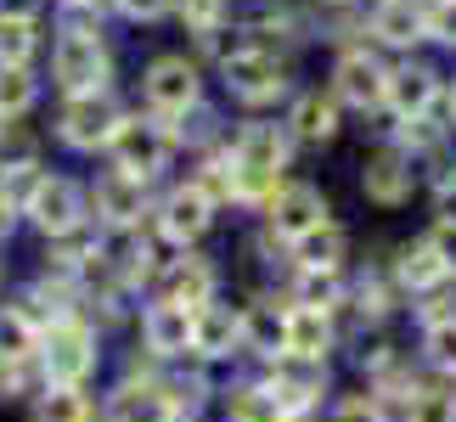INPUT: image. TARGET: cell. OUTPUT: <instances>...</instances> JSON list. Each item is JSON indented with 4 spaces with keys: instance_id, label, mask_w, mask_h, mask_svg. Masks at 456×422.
Listing matches in <instances>:
<instances>
[{
    "instance_id": "cell-1",
    "label": "cell",
    "mask_w": 456,
    "mask_h": 422,
    "mask_svg": "<svg viewBox=\"0 0 456 422\" xmlns=\"http://www.w3.org/2000/svg\"><path fill=\"white\" fill-rule=\"evenodd\" d=\"M282 164H288V135L276 125H248L232 147L237 198H276L282 191Z\"/></svg>"
},
{
    "instance_id": "cell-2",
    "label": "cell",
    "mask_w": 456,
    "mask_h": 422,
    "mask_svg": "<svg viewBox=\"0 0 456 422\" xmlns=\"http://www.w3.org/2000/svg\"><path fill=\"white\" fill-rule=\"evenodd\" d=\"M169 147H175V135H169L164 118H125L113 135V164L130 181H152L169 164Z\"/></svg>"
},
{
    "instance_id": "cell-3",
    "label": "cell",
    "mask_w": 456,
    "mask_h": 422,
    "mask_svg": "<svg viewBox=\"0 0 456 422\" xmlns=\"http://www.w3.org/2000/svg\"><path fill=\"white\" fill-rule=\"evenodd\" d=\"M51 68H57V85L68 91V101L74 96H102V85H108V51H102V40L85 34V28L62 34Z\"/></svg>"
},
{
    "instance_id": "cell-4",
    "label": "cell",
    "mask_w": 456,
    "mask_h": 422,
    "mask_svg": "<svg viewBox=\"0 0 456 422\" xmlns=\"http://www.w3.org/2000/svg\"><path fill=\"white\" fill-rule=\"evenodd\" d=\"M96 366V338L91 327L79 321H57L45 332V377L57 383V389H74V383Z\"/></svg>"
},
{
    "instance_id": "cell-5",
    "label": "cell",
    "mask_w": 456,
    "mask_h": 422,
    "mask_svg": "<svg viewBox=\"0 0 456 422\" xmlns=\"http://www.w3.org/2000/svg\"><path fill=\"white\" fill-rule=\"evenodd\" d=\"M118 108L108 96H74L62 108V141L68 147H79V152H96V147H113V135H118Z\"/></svg>"
},
{
    "instance_id": "cell-6",
    "label": "cell",
    "mask_w": 456,
    "mask_h": 422,
    "mask_svg": "<svg viewBox=\"0 0 456 422\" xmlns=\"http://www.w3.org/2000/svg\"><path fill=\"white\" fill-rule=\"evenodd\" d=\"M23 215L51 237H68V231H79V220H85V198H79L74 181H34Z\"/></svg>"
},
{
    "instance_id": "cell-7",
    "label": "cell",
    "mask_w": 456,
    "mask_h": 422,
    "mask_svg": "<svg viewBox=\"0 0 456 422\" xmlns=\"http://www.w3.org/2000/svg\"><path fill=\"white\" fill-rule=\"evenodd\" d=\"M191 101H198V68L186 57H158L147 68V108L158 118H181Z\"/></svg>"
},
{
    "instance_id": "cell-8",
    "label": "cell",
    "mask_w": 456,
    "mask_h": 422,
    "mask_svg": "<svg viewBox=\"0 0 456 422\" xmlns=\"http://www.w3.org/2000/svg\"><path fill=\"white\" fill-rule=\"evenodd\" d=\"M271 225H276V237L305 242L310 231H322V225H327V198L315 186H282L271 198Z\"/></svg>"
},
{
    "instance_id": "cell-9",
    "label": "cell",
    "mask_w": 456,
    "mask_h": 422,
    "mask_svg": "<svg viewBox=\"0 0 456 422\" xmlns=\"http://www.w3.org/2000/svg\"><path fill=\"white\" fill-rule=\"evenodd\" d=\"M338 96L349 101V108H383L389 101V68H383L372 51H349V57H338Z\"/></svg>"
},
{
    "instance_id": "cell-10",
    "label": "cell",
    "mask_w": 456,
    "mask_h": 422,
    "mask_svg": "<svg viewBox=\"0 0 456 422\" xmlns=\"http://www.w3.org/2000/svg\"><path fill=\"white\" fill-rule=\"evenodd\" d=\"M225 85H232V96H242V101H271V96H282L288 68L276 62L271 51H242V57L225 62Z\"/></svg>"
},
{
    "instance_id": "cell-11",
    "label": "cell",
    "mask_w": 456,
    "mask_h": 422,
    "mask_svg": "<svg viewBox=\"0 0 456 422\" xmlns=\"http://www.w3.org/2000/svg\"><path fill=\"white\" fill-rule=\"evenodd\" d=\"M191 332H198V310H181V304H169V298L142 315V338H147L152 355H186Z\"/></svg>"
},
{
    "instance_id": "cell-12",
    "label": "cell",
    "mask_w": 456,
    "mask_h": 422,
    "mask_svg": "<svg viewBox=\"0 0 456 422\" xmlns=\"http://www.w3.org/2000/svg\"><path fill=\"white\" fill-rule=\"evenodd\" d=\"M208 220H215V203H208L198 186H175L164 198V215H158L169 242H198L208 231Z\"/></svg>"
},
{
    "instance_id": "cell-13",
    "label": "cell",
    "mask_w": 456,
    "mask_h": 422,
    "mask_svg": "<svg viewBox=\"0 0 456 422\" xmlns=\"http://www.w3.org/2000/svg\"><path fill=\"white\" fill-rule=\"evenodd\" d=\"M332 349V321H327V310H288V344H282V355L288 361H322Z\"/></svg>"
},
{
    "instance_id": "cell-14",
    "label": "cell",
    "mask_w": 456,
    "mask_h": 422,
    "mask_svg": "<svg viewBox=\"0 0 456 422\" xmlns=\"http://www.w3.org/2000/svg\"><path fill=\"white\" fill-rule=\"evenodd\" d=\"M434 96H440V79L428 74V68H400V74H389V108L406 118H428Z\"/></svg>"
},
{
    "instance_id": "cell-15",
    "label": "cell",
    "mask_w": 456,
    "mask_h": 422,
    "mask_svg": "<svg viewBox=\"0 0 456 422\" xmlns=\"http://www.w3.org/2000/svg\"><path fill=\"white\" fill-rule=\"evenodd\" d=\"M361 186H366V198H372V203L395 208V203H406V191H411V164L400 152H378L372 164H366Z\"/></svg>"
},
{
    "instance_id": "cell-16",
    "label": "cell",
    "mask_w": 456,
    "mask_h": 422,
    "mask_svg": "<svg viewBox=\"0 0 456 422\" xmlns=\"http://www.w3.org/2000/svg\"><path fill=\"white\" fill-rule=\"evenodd\" d=\"M242 338H248V332H242V315L220 310V304L198 310V332H191V349H198V355L220 361V355H232V349H237Z\"/></svg>"
},
{
    "instance_id": "cell-17",
    "label": "cell",
    "mask_w": 456,
    "mask_h": 422,
    "mask_svg": "<svg viewBox=\"0 0 456 422\" xmlns=\"http://www.w3.org/2000/svg\"><path fill=\"white\" fill-rule=\"evenodd\" d=\"M372 34L389 40V45H411V40L428 34V12L417 6V0H383L378 17H372Z\"/></svg>"
},
{
    "instance_id": "cell-18",
    "label": "cell",
    "mask_w": 456,
    "mask_h": 422,
    "mask_svg": "<svg viewBox=\"0 0 456 422\" xmlns=\"http://www.w3.org/2000/svg\"><path fill=\"white\" fill-rule=\"evenodd\" d=\"M142 186L147 181H130V174H108V181H96V215L108 225H135V215H142Z\"/></svg>"
},
{
    "instance_id": "cell-19",
    "label": "cell",
    "mask_w": 456,
    "mask_h": 422,
    "mask_svg": "<svg viewBox=\"0 0 456 422\" xmlns=\"http://www.w3.org/2000/svg\"><path fill=\"white\" fill-rule=\"evenodd\" d=\"M208 293H215V271H208L203 259H181L164 281V298L181 304V310H208Z\"/></svg>"
},
{
    "instance_id": "cell-20",
    "label": "cell",
    "mask_w": 456,
    "mask_h": 422,
    "mask_svg": "<svg viewBox=\"0 0 456 422\" xmlns=\"http://www.w3.org/2000/svg\"><path fill=\"white\" fill-rule=\"evenodd\" d=\"M113 422H175V400L164 389H152V383H130L113 400Z\"/></svg>"
},
{
    "instance_id": "cell-21",
    "label": "cell",
    "mask_w": 456,
    "mask_h": 422,
    "mask_svg": "<svg viewBox=\"0 0 456 422\" xmlns=\"http://www.w3.org/2000/svg\"><path fill=\"white\" fill-rule=\"evenodd\" d=\"M338 130V108H332L327 96H299V108H293V135L299 141H332Z\"/></svg>"
},
{
    "instance_id": "cell-22",
    "label": "cell",
    "mask_w": 456,
    "mask_h": 422,
    "mask_svg": "<svg viewBox=\"0 0 456 422\" xmlns=\"http://www.w3.org/2000/svg\"><path fill=\"white\" fill-rule=\"evenodd\" d=\"M400 281H406V288H440L445 259L434 254V242H411V248L400 254Z\"/></svg>"
},
{
    "instance_id": "cell-23",
    "label": "cell",
    "mask_w": 456,
    "mask_h": 422,
    "mask_svg": "<svg viewBox=\"0 0 456 422\" xmlns=\"http://www.w3.org/2000/svg\"><path fill=\"white\" fill-rule=\"evenodd\" d=\"M293 248H299L305 271H332L344 259V231H338V225H322V231H310L305 242H293Z\"/></svg>"
},
{
    "instance_id": "cell-24",
    "label": "cell",
    "mask_w": 456,
    "mask_h": 422,
    "mask_svg": "<svg viewBox=\"0 0 456 422\" xmlns=\"http://www.w3.org/2000/svg\"><path fill=\"white\" fill-rule=\"evenodd\" d=\"M271 394L288 406V417H299L305 406H315V394H322V377H315V372H288V366H282V372L271 377Z\"/></svg>"
},
{
    "instance_id": "cell-25",
    "label": "cell",
    "mask_w": 456,
    "mask_h": 422,
    "mask_svg": "<svg viewBox=\"0 0 456 422\" xmlns=\"http://www.w3.org/2000/svg\"><path fill=\"white\" fill-rule=\"evenodd\" d=\"M232 422H293V417H288V406H282L271 389H237Z\"/></svg>"
},
{
    "instance_id": "cell-26",
    "label": "cell",
    "mask_w": 456,
    "mask_h": 422,
    "mask_svg": "<svg viewBox=\"0 0 456 422\" xmlns=\"http://www.w3.org/2000/svg\"><path fill=\"white\" fill-rule=\"evenodd\" d=\"M28 57H34V23L0 17V68H28Z\"/></svg>"
},
{
    "instance_id": "cell-27",
    "label": "cell",
    "mask_w": 456,
    "mask_h": 422,
    "mask_svg": "<svg viewBox=\"0 0 456 422\" xmlns=\"http://www.w3.org/2000/svg\"><path fill=\"white\" fill-rule=\"evenodd\" d=\"M406 422H456V394L451 389H411Z\"/></svg>"
},
{
    "instance_id": "cell-28",
    "label": "cell",
    "mask_w": 456,
    "mask_h": 422,
    "mask_svg": "<svg viewBox=\"0 0 456 422\" xmlns=\"http://www.w3.org/2000/svg\"><path fill=\"white\" fill-rule=\"evenodd\" d=\"M34 349V321L23 310H0V361H23Z\"/></svg>"
},
{
    "instance_id": "cell-29",
    "label": "cell",
    "mask_w": 456,
    "mask_h": 422,
    "mask_svg": "<svg viewBox=\"0 0 456 422\" xmlns=\"http://www.w3.org/2000/svg\"><path fill=\"white\" fill-rule=\"evenodd\" d=\"M34 135L28 130H17V125H6V135H0V169L6 174H28L34 169Z\"/></svg>"
},
{
    "instance_id": "cell-30",
    "label": "cell",
    "mask_w": 456,
    "mask_h": 422,
    "mask_svg": "<svg viewBox=\"0 0 456 422\" xmlns=\"http://www.w3.org/2000/svg\"><path fill=\"white\" fill-rule=\"evenodd\" d=\"M40 422H91V406L79 389H51L40 400Z\"/></svg>"
},
{
    "instance_id": "cell-31",
    "label": "cell",
    "mask_w": 456,
    "mask_h": 422,
    "mask_svg": "<svg viewBox=\"0 0 456 422\" xmlns=\"http://www.w3.org/2000/svg\"><path fill=\"white\" fill-rule=\"evenodd\" d=\"M28 101H34V79H28V68H0V118L23 113Z\"/></svg>"
},
{
    "instance_id": "cell-32",
    "label": "cell",
    "mask_w": 456,
    "mask_h": 422,
    "mask_svg": "<svg viewBox=\"0 0 456 422\" xmlns=\"http://www.w3.org/2000/svg\"><path fill=\"white\" fill-rule=\"evenodd\" d=\"M242 332H248L259 349H282V344H288V315L254 310V315H242Z\"/></svg>"
},
{
    "instance_id": "cell-33",
    "label": "cell",
    "mask_w": 456,
    "mask_h": 422,
    "mask_svg": "<svg viewBox=\"0 0 456 422\" xmlns=\"http://www.w3.org/2000/svg\"><path fill=\"white\" fill-rule=\"evenodd\" d=\"M423 349H428V361H434V366H445V372H456V321L428 327V332H423Z\"/></svg>"
},
{
    "instance_id": "cell-34",
    "label": "cell",
    "mask_w": 456,
    "mask_h": 422,
    "mask_svg": "<svg viewBox=\"0 0 456 422\" xmlns=\"http://www.w3.org/2000/svg\"><path fill=\"white\" fill-rule=\"evenodd\" d=\"M332 298H338V281H332V271H305V281H299V304H305V310H327Z\"/></svg>"
},
{
    "instance_id": "cell-35",
    "label": "cell",
    "mask_w": 456,
    "mask_h": 422,
    "mask_svg": "<svg viewBox=\"0 0 456 422\" xmlns=\"http://www.w3.org/2000/svg\"><path fill=\"white\" fill-rule=\"evenodd\" d=\"M175 6H181L186 28H198V34H215V23H220V0H175Z\"/></svg>"
},
{
    "instance_id": "cell-36",
    "label": "cell",
    "mask_w": 456,
    "mask_h": 422,
    "mask_svg": "<svg viewBox=\"0 0 456 422\" xmlns=\"http://www.w3.org/2000/svg\"><path fill=\"white\" fill-rule=\"evenodd\" d=\"M428 34L440 45H456V0H434L428 6Z\"/></svg>"
},
{
    "instance_id": "cell-37",
    "label": "cell",
    "mask_w": 456,
    "mask_h": 422,
    "mask_svg": "<svg viewBox=\"0 0 456 422\" xmlns=\"http://www.w3.org/2000/svg\"><path fill=\"white\" fill-rule=\"evenodd\" d=\"M332 422H383V411H378V406H372V400H366V394H361V400H344V406H338V411H332Z\"/></svg>"
},
{
    "instance_id": "cell-38",
    "label": "cell",
    "mask_w": 456,
    "mask_h": 422,
    "mask_svg": "<svg viewBox=\"0 0 456 422\" xmlns=\"http://www.w3.org/2000/svg\"><path fill=\"white\" fill-rule=\"evenodd\" d=\"M434 254H440L445 259V271H456V220H440V225H434Z\"/></svg>"
},
{
    "instance_id": "cell-39",
    "label": "cell",
    "mask_w": 456,
    "mask_h": 422,
    "mask_svg": "<svg viewBox=\"0 0 456 422\" xmlns=\"http://www.w3.org/2000/svg\"><path fill=\"white\" fill-rule=\"evenodd\" d=\"M125 17H135V23H152V17H164L169 12V0H113Z\"/></svg>"
},
{
    "instance_id": "cell-40",
    "label": "cell",
    "mask_w": 456,
    "mask_h": 422,
    "mask_svg": "<svg viewBox=\"0 0 456 422\" xmlns=\"http://www.w3.org/2000/svg\"><path fill=\"white\" fill-rule=\"evenodd\" d=\"M23 389V361H0V400H12Z\"/></svg>"
},
{
    "instance_id": "cell-41",
    "label": "cell",
    "mask_w": 456,
    "mask_h": 422,
    "mask_svg": "<svg viewBox=\"0 0 456 422\" xmlns=\"http://www.w3.org/2000/svg\"><path fill=\"white\" fill-rule=\"evenodd\" d=\"M34 6H40V0H0V17H28L34 23Z\"/></svg>"
},
{
    "instance_id": "cell-42",
    "label": "cell",
    "mask_w": 456,
    "mask_h": 422,
    "mask_svg": "<svg viewBox=\"0 0 456 422\" xmlns=\"http://www.w3.org/2000/svg\"><path fill=\"white\" fill-rule=\"evenodd\" d=\"M12 220H17V198L0 186V231H12Z\"/></svg>"
},
{
    "instance_id": "cell-43",
    "label": "cell",
    "mask_w": 456,
    "mask_h": 422,
    "mask_svg": "<svg viewBox=\"0 0 456 422\" xmlns=\"http://www.w3.org/2000/svg\"><path fill=\"white\" fill-rule=\"evenodd\" d=\"M451 125H456V91H451Z\"/></svg>"
},
{
    "instance_id": "cell-44",
    "label": "cell",
    "mask_w": 456,
    "mask_h": 422,
    "mask_svg": "<svg viewBox=\"0 0 456 422\" xmlns=\"http://www.w3.org/2000/svg\"><path fill=\"white\" fill-rule=\"evenodd\" d=\"M0 135H6V118H0Z\"/></svg>"
}]
</instances>
